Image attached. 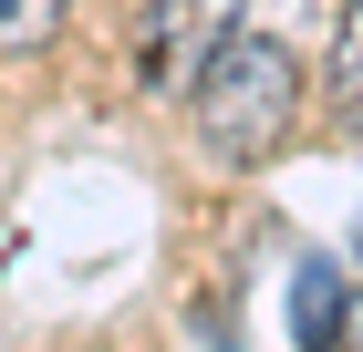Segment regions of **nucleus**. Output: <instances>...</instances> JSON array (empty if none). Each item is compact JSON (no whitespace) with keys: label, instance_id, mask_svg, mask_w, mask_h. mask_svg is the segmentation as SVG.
Wrapping results in <instances>:
<instances>
[{"label":"nucleus","instance_id":"obj_1","mask_svg":"<svg viewBox=\"0 0 363 352\" xmlns=\"http://www.w3.org/2000/svg\"><path fill=\"white\" fill-rule=\"evenodd\" d=\"M197 135H208V156H228V166H259V156H280V135L301 125V62L280 52L270 31H239L208 73H197Z\"/></svg>","mask_w":363,"mask_h":352},{"label":"nucleus","instance_id":"obj_2","mask_svg":"<svg viewBox=\"0 0 363 352\" xmlns=\"http://www.w3.org/2000/svg\"><path fill=\"white\" fill-rule=\"evenodd\" d=\"M239 11H250V0H156L135 21V73L156 83V93H197V73L239 42Z\"/></svg>","mask_w":363,"mask_h":352},{"label":"nucleus","instance_id":"obj_3","mask_svg":"<svg viewBox=\"0 0 363 352\" xmlns=\"http://www.w3.org/2000/svg\"><path fill=\"white\" fill-rule=\"evenodd\" d=\"M342 311H353V300H342L333 259H301V270H291V342H301V352H333L342 342Z\"/></svg>","mask_w":363,"mask_h":352},{"label":"nucleus","instance_id":"obj_4","mask_svg":"<svg viewBox=\"0 0 363 352\" xmlns=\"http://www.w3.org/2000/svg\"><path fill=\"white\" fill-rule=\"evenodd\" d=\"M333 125L363 135V0H342V31H333Z\"/></svg>","mask_w":363,"mask_h":352},{"label":"nucleus","instance_id":"obj_5","mask_svg":"<svg viewBox=\"0 0 363 352\" xmlns=\"http://www.w3.org/2000/svg\"><path fill=\"white\" fill-rule=\"evenodd\" d=\"M62 21V0H0V52H42Z\"/></svg>","mask_w":363,"mask_h":352},{"label":"nucleus","instance_id":"obj_6","mask_svg":"<svg viewBox=\"0 0 363 352\" xmlns=\"http://www.w3.org/2000/svg\"><path fill=\"white\" fill-rule=\"evenodd\" d=\"M333 352H363V300L342 311V342H333Z\"/></svg>","mask_w":363,"mask_h":352}]
</instances>
